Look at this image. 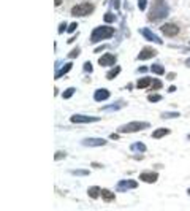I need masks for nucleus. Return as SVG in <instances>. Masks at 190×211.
Instances as JSON below:
<instances>
[{"label": "nucleus", "mask_w": 190, "mask_h": 211, "mask_svg": "<svg viewBox=\"0 0 190 211\" xmlns=\"http://www.w3.org/2000/svg\"><path fill=\"white\" fill-rule=\"evenodd\" d=\"M168 13H170V7L163 2V0H154L152 8H150L149 13H147V19L155 22V21H160V19L166 18Z\"/></svg>", "instance_id": "f257e3e1"}, {"label": "nucleus", "mask_w": 190, "mask_h": 211, "mask_svg": "<svg viewBox=\"0 0 190 211\" xmlns=\"http://www.w3.org/2000/svg\"><path fill=\"white\" fill-rule=\"evenodd\" d=\"M116 30L109 26H100V27H95L92 30V35H91V41L92 43H97V41H102V40H108V38H113L114 37Z\"/></svg>", "instance_id": "f03ea898"}, {"label": "nucleus", "mask_w": 190, "mask_h": 211, "mask_svg": "<svg viewBox=\"0 0 190 211\" xmlns=\"http://www.w3.org/2000/svg\"><path fill=\"white\" fill-rule=\"evenodd\" d=\"M150 124L149 122H141V121H135V122H128L125 125H120L119 127V132L120 133H132V132H139L143 129H147Z\"/></svg>", "instance_id": "7ed1b4c3"}, {"label": "nucleus", "mask_w": 190, "mask_h": 211, "mask_svg": "<svg viewBox=\"0 0 190 211\" xmlns=\"http://www.w3.org/2000/svg\"><path fill=\"white\" fill-rule=\"evenodd\" d=\"M94 13V5L92 3H79V5H75L71 8V14L79 18V16H89Z\"/></svg>", "instance_id": "20e7f679"}, {"label": "nucleus", "mask_w": 190, "mask_h": 211, "mask_svg": "<svg viewBox=\"0 0 190 211\" xmlns=\"http://www.w3.org/2000/svg\"><path fill=\"white\" fill-rule=\"evenodd\" d=\"M98 116H86V114H73L70 118V122L73 124H89V122H98Z\"/></svg>", "instance_id": "39448f33"}, {"label": "nucleus", "mask_w": 190, "mask_h": 211, "mask_svg": "<svg viewBox=\"0 0 190 211\" xmlns=\"http://www.w3.org/2000/svg\"><path fill=\"white\" fill-rule=\"evenodd\" d=\"M162 33L166 37H176L179 33V26L177 24H173V22H168V24H163L162 26Z\"/></svg>", "instance_id": "423d86ee"}, {"label": "nucleus", "mask_w": 190, "mask_h": 211, "mask_svg": "<svg viewBox=\"0 0 190 211\" xmlns=\"http://www.w3.org/2000/svg\"><path fill=\"white\" fill-rule=\"evenodd\" d=\"M138 187V182L135 179H122L117 182V191L119 192H125V191H130V189H136Z\"/></svg>", "instance_id": "0eeeda50"}, {"label": "nucleus", "mask_w": 190, "mask_h": 211, "mask_svg": "<svg viewBox=\"0 0 190 211\" xmlns=\"http://www.w3.org/2000/svg\"><path fill=\"white\" fill-rule=\"evenodd\" d=\"M139 33L146 38V40H149V41H154V43H157V44H163V40H162L160 37H157V35H154V32L150 30V29H139Z\"/></svg>", "instance_id": "6e6552de"}, {"label": "nucleus", "mask_w": 190, "mask_h": 211, "mask_svg": "<svg viewBox=\"0 0 190 211\" xmlns=\"http://www.w3.org/2000/svg\"><path fill=\"white\" fill-rule=\"evenodd\" d=\"M157 56V51H155L154 48H149V46H146V48H143L141 51H139V54H138V60H146V59H152V57H155Z\"/></svg>", "instance_id": "1a4fd4ad"}, {"label": "nucleus", "mask_w": 190, "mask_h": 211, "mask_svg": "<svg viewBox=\"0 0 190 211\" xmlns=\"http://www.w3.org/2000/svg\"><path fill=\"white\" fill-rule=\"evenodd\" d=\"M116 60H117V57H116L114 54L106 53V54H103L102 57L98 59V65H102V67H109V65H114Z\"/></svg>", "instance_id": "9d476101"}, {"label": "nucleus", "mask_w": 190, "mask_h": 211, "mask_svg": "<svg viewBox=\"0 0 190 211\" xmlns=\"http://www.w3.org/2000/svg\"><path fill=\"white\" fill-rule=\"evenodd\" d=\"M82 144L87 148H94V146H105L106 140L105 138H84L82 140Z\"/></svg>", "instance_id": "9b49d317"}, {"label": "nucleus", "mask_w": 190, "mask_h": 211, "mask_svg": "<svg viewBox=\"0 0 190 211\" xmlns=\"http://www.w3.org/2000/svg\"><path fill=\"white\" fill-rule=\"evenodd\" d=\"M139 179L144 182H155L159 179V173H155V171H143V173H139Z\"/></svg>", "instance_id": "f8f14e48"}, {"label": "nucleus", "mask_w": 190, "mask_h": 211, "mask_svg": "<svg viewBox=\"0 0 190 211\" xmlns=\"http://www.w3.org/2000/svg\"><path fill=\"white\" fill-rule=\"evenodd\" d=\"M109 97H111V92L108 89H97L95 94H94L95 102H103V100H108Z\"/></svg>", "instance_id": "ddd939ff"}, {"label": "nucleus", "mask_w": 190, "mask_h": 211, "mask_svg": "<svg viewBox=\"0 0 190 211\" xmlns=\"http://www.w3.org/2000/svg\"><path fill=\"white\" fill-rule=\"evenodd\" d=\"M71 68H73V64H71V62L65 64V65H64V67H62V68H60V70H57V71H55L54 78H55V80H59V78H62L64 75H67V73H68V71H70Z\"/></svg>", "instance_id": "4468645a"}, {"label": "nucleus", "mask_w": 190, "mask_h": 211, "mask_svg": "<svg viewBox=\"0 0 190 211\" xmlns=\"http://www.w3.org/2000/svg\"><path fill=\"white\" fill-rule=\"evenodd\" d=\"M150 84H152V78L146 76V78H141V80H138L136 87H138V89H147V87H150Z\"/></svg>", "instance_id": "2eb2a0df"}, {"label": "nucleus", "mask_w": 190, "mask_h": 211, "mask_svg": "<svg viewBox=\"0 0 190 211\" xmlns=\"http://www.w3.org/2000/svg\"><path fill=\"white\" fill-rule=\"evenodd\" d=\"M170 133H171L170 129H157V130L152 132V138L157 140V138H163L165 135H170Z\"/></svg>", "instance_id": "dca6fc26"}, {"label": "nucleus", "mask_w": 190, "mask_h": 211, "mask_svg": "<svg viewBox=\"0 0 190 211\" xmlns=\"http://www.w3.org/2000/svg\"><path fill=\"white\" fill-rule=\"evenodd\" d=\"M132 151H136V152H146V144H144V143H141V141H136V143H133L132 144Z\"/></svg>", "instance_id": "f3484780"}, {"label": "nucleus", "mask_w": 190, "mask_h": 211, "mask_svg": "<svg viewBox=\"0 0 190 211\" xmlns=\"http://www.w3.org/2000/svg\"><path fill=\"white\" fill-rule=\"evenodd\" d=\"M124 102H116V103H113V105H108V107H103L102 110L103 111H117V110H120L122 107H124Z\"/></svg>", "instance_id": "a211bd4d"}, {"label": "nucleus", "mask_w": 190, "mask_h": 211, "mask_svg": "<svg viewBox=\"0 0 190 211\" xmlns=\"http://www.w3.org/2000/svg\"><path fill=\"white\" fill-rule=\"evenodd\" d=\"M102 197L105 202H114V198H116L114 194L111 191H108V189H102Z\"/></svg>", "instance_id": "6ab92c4d"}, {"label": "nucleus", "mask_w": 190, "mask_h": 211, "mask_svg": "<svg viewBox=\"0 0 190 211\" xmlns=\"http://www.w3.org/2000/svg\"><path fill=\"white\" fill-rule=\"evenodd\" d=\"M122 71V68L119 65H116V67H113V68H111L109 71H108V75H106V78H108V80H114V78L117 76Z\"/></svg>", "instance_id": "aec40b11"}, {"label": "nucleus", "mask_w": 190, "mask_h": 211, "mask_svg": "<svg viewBox=\"0 0 190 211\" xmlns=\"http://www.w3.org/2000/svg\"><path fill=\"white\" fill-rule=\"evenodd\" d=\"M100 194H102V191H100V187H97V186H92V187L87 191V195L91 197V198H98Z\"/></svg>", "instance_id": "412c9836"}, {"label": "nucleus", "mask_w": 190, "mask_h": 211, "mask_svg": "<svg viewBox=\"0 0 190 211\" xmlns=\"http://www.w3.org/2000/svg\"><path fill=\"white\" fill-rule=\"evenodd\" d=\"M150 70H152V73H155V75H163L165 73L163 65H160V64H154L152 67H150Z\"/></svg>", "instance_id": "4be33fe9"}, {"label": "nucleus", "mask_w": 190, "mask_h": 211, "mask_svg": "<svg viewBox=\"0 0 190 211\" xmlns=\"http://www.w3.org/2000/svg\"><path fill=\"white\" fill-rule=\"evenodd\" d=\"M103 19H105L106 24H113V22H114L117 18H116V14H113L111 11H108V13H106V14L103 16Z\"/></svg>", "instance_id": "5701e85b"}, {"label": "nucleus", "mask_w": 190, "mask_h": 211, "mask_svg": "<svg viewBox=\"0 0 190 211\" xmlns=\"http://www.w3.org/2000/svg\"><path fill=\"white\" fill-rule=\"evenodd\" d=\"M163 119H171V118H179V113L177 111H166V113L162 114Z\"/></svg>", "instance_id": "b1692460"}, {"label": "nucleus", "mask_w": 190, "mask_h": 211, "mask_svg": "<svg viewBox=\"0 0 190 211\" xmlns=\"http://www.w3.org/2000/svg\"><path fill=\"white\" fill-rule=\"evenodd\" d=\"M76 92V89L75 87H68V89H67V91L62 94V97L65 98V100H68V98H71V97H73V94Z\"/></svg>", "instance_id": "393cba45"}, {"label": "nucleus", "mask_w": 190, "mask_h": 211, "mask_svg": "<svg viewBox=\"0 0 190 211\" xmlns=\"http://www.w3.org/2000/svg\"><path fill=\"white\" fill-rule=\"evenodd\" d=\"M147 100H149V102H150V103H155V102H160V100H162V95H160V94H150V95L147 97Z\"/></svg>", "instance_id": "a878e982"}, {"label": "nucleus", "mask_w": 190, "mask_h": 211, "mask_svg": "<svg viewBox=\"0 0 190 211\" xmlns=\"http://www.w3.org/2000/svg\"><path fill=\"white\" fill-rule=\"evenodd\" d=\"M162 86H163V83H162L160 80H152V84H150V87H149V89L155 91V89H160Z\"/></svg>", "instance_id": "bb28decb"}, {"label": "nucleus", "mask_w": 190, "mask_h": 211, "mask_svg": "<svg viewBox=\"0 0 190 211\" xmlns=\"http://www.w3.org/2000/svg\"><path fill=\"white\" fill-rule=\"evenodd\" d=\"M71 173L76 175V176H87V175H91V171L89 170H73Z\"/></svg>", "instance_id": "cd10ccee"}, {"label": "nucleus", "mask_w": 190, "mask_h": 211, "mask_svg": "<svg viewBox=\"0 0 190 211\" xmlns=\"http://www.w3.org/2000/svg\"><path fill=\"white\" fill-rule=\"evenodd\" d=\"M79 51H81V49H79V48L76 46V48L73 49V51H71V53L68 54V59H76L78 56H79Z\"/></svg>", "instance_id": "c85d7f7f"}, {"label": "nucleus", "mask_w": 190, "mask_h": 211, "mask_svg": "<svg viewBox=\"0 0 190 211\" xmlns=\"http://www.w3.org/2000/svg\"><path fill=\"white\" fill-rule=\"evenodd\" d=\"M146 5H147V0H138V7L141 11H146Z\"/></svg>", "instance_id": "c756f323"}, {"label": "nucleus", "mask_w": 190, "mask_h": 211, "mask_svg": "<svg viewBox=\"0 0 190 211\" xmlns=\"http://www.w3.org/2000/svg\"><path fill=\"white\" fill-rule=\"evenodd\" d=\"M76 29H78V24H76V22H71V24L68 26V29H67V32H68V33H73Z\"/></svg>", "instance_id": "7c9ffc66"}, {"label": "nucleus", "mask_w": 190, "mask_h": 211, "mask_svg": "<svg viewBox=\"0 0 190 211\" xmlns=\"http://www.w3.org/2000/svg\"><path fill=\"white\" fill-rule=\"evenodd\" d=\"M84 71H86V73H92V64L91 62L84 64Z\"/></svg>", "instance_id": "2f4dec72"}, {"label": "nucleus", "mask_w": 190, "mask_h": 211, "mask_svg": "<svg viewBox=\"0 0 190 211\" xmlns=\"http://www.w3.org/2000/svg\"><path fill=\"white\" fill-rule=\"evenodd\" d=\"M65 29H68V26H67V22H62V24L59 26V33H64Z\"/></svg>", "instance_id": "473e14b6"}, {"label": "nucleus", "mask_w": 190, "mask_h": 211, "mask_svg": "<svg viewBox=\"0 0 190 211\" xmlns=\"http://www.w3.org/2000/svg\"><path fill=\"white\" fill-rule=\"evenodd\" d=\"M62 157H65V152H57V154L54 155V159H55V160H60Z\"/></svg>", "instance_id": "72a5a7b5"}, {"label": "nucleus", "mask_w": 190, "mask_h": 211, "mask_svg": "<svg viewBox=\"0 0 190 211\" xmlns=\"http://www.w3.org/2000/svg\"><path fill=\"white\" fill-rule=\"evenodd\" d=\"M146 71H149L147 67H139L138 68V73H146Z\"/></svg>", "instance_id": "f704fd0d"}, {"label": "nucleus", "mask_w": 190, "mask_h": 211, "mask_svg": "<svg viewBox=\"0 0 190 211\" xmlns=\"http://www.w3.org/2000/svg\"><path fill=\"white\" fill-rule=\"evenodd\" d=\"M111 138H113V140H119V135H117V133H111Z\"/></svg>", "instance_id": "c9c22d12"}, {"label": "nucleus", "mask_w": 190, "mask_h": 211, "mask_svg": "<svg viewBox=\"0 0 190 211\" xmlns=\"http://www.w3.org/2000/svg\"><path fill=\"white\" fill-rule=\"evenodd\" d=\"M174 78H176V73H170V75H168V80H170V81L174 80Z\"/></svg>", "instance_id": "e433bc0d"}, {"label": "nucleus", "mask_w": 190, "mask_h": 211, "mask_svg": "<svg viewBox=\"0 0 190 211\" xmlns=\"http://www.w3.org/2000/svg\"><path fill=\"white\" fill-rule=\"evenodd\" d=\"M62 2H64V0H54V5H55V7H59V5L62 3Z\"/></svg>", "instance_id": "4c0bfd02"}, {"label": "nucleus", "mask_w": 190, "mask_h": 211, "mask_svg": "<svg viewBox=\"0 0 190 211\" xmlns=\"http://www.w3.org/2000/svg\"><path fill=\"white\" fill-rule=\"evenodd\" d=\"M174 91H176L174 86H170V87H168V92H174Z\"/></svg>", "instance_id": "58836bf2"}, {"label": "nucleus", "mask_w": 190, "mask_h": 211, "mask_svg": "<svg viewBox=\"0 0 190 211\" xmlns=\"http://www.w3.org/2000/svg\"><path fill=\"white\" fill-rule=\"evenodd\" d=\"M76 37H78V35H75V37H71V38H70V40H68V43H71V41H75V40H76Z\"/></svg>", "instance_id": "ea45409f"}, {"label": "nucleus", "mask_w": 190, "mask_h": 211, "mask_svg": "<svg viewBox=\"0 0 190 211\" xmlns=\"http://www.w3.org/2000/svg\"><path fill=\"white\" fill-rule=\"evenodd\" d=\"M186 65H187V67H190V57H189V59L186 60Z\"/></svg>", "instance_id": "a19ab883"}, {"label": "nucleus", "mask_w": 190, "mask_h": 211, "mask_svg": "<svg viewBox=\"0 0 190 211\" xmlns=\"http://www.w3.org/2000/svg\"><path fill=\"white\" fill-rule=\"evenodd\" d=\"M187 192H189V195H190V189H189V191H187Z\"/></svg>", "instance_id": "79ce46f5"}, {"label": "nucleus", "mask_w": 190, "mask_h": 211, "mask_svg": "<svg viewBox=\"0 0 190 211\" xmlns=\"http://www.w3.org/2000/svg\"><path fill=\"white\" fill-rule=\"evenodd\" d=\"M189 140H190V133H189Z\"/></svg>", "instance_id": "37998d69"}]
</instances>
